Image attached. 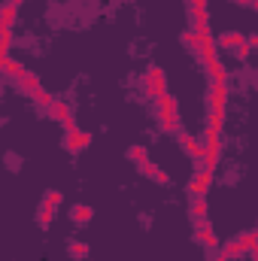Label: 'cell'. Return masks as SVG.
Masks as SVG:
<instances>
[{
  "mask_svg": "<svg viewBox=\"0 0 258 261\" xmlns=\"http://www.w3.org/2000/svg\"><path fill=\"white\" fill-rule=\"evenodd\" d=\"M252 6H255V9H258V0H252Z\"/></svg>",
  "mask_w": 258,
  "mask_h": 261,
  "instance_id": "37",
  "label": "cell"
},
{
  "mask_svg": "<svg viewBox=\"0 0 258 261\" xmlns=\"http://www.w3.org/2000/svg\"><path fill=\"white\" fill-rule=\"evenodd\" d=\"M219 261H237V255H231V252L222 249V252H219Z\"/></svg>",
  "mask_w": 258,
  "mask_h": 261,
  "instance_id": "32",
  "label": "cell"
},
{
  "mask_svg": "<svg viewBox=\"0 0 258 261\" xmlns=\"http://www.w3.org/2000/svg\"><path fill=\"white\" fill-rule=\"evenodd\" d=\"M237 3H243V6H246V3H249V6H252V0H237Z\"/></svg>",
  "mask_w": 258,
  "mask_h": 261,
  "instance_id": "35",
  "label": "cell"
},
{
  "mask_svg": "<svg viewBox=\"0 0 258 261\" xmlns=\"http://www.w3.org/2000/svg\"><path fill=\"white\" fill-rule=\"evenodd\" d=\"M192 216L194 219H203L207 216V200H203V195L192 197Z\"/></svg>",
  "mask_w": 258,
  "mask_h": 261,
  "instance_id": "18",
  "label": "cell"
},
{
  "mask_svg": "<svg viewBox=\"0 0 258 261\" xmlns=\"http://www.w3.org/2000/svg\"><path fill=\"white\" fill-rule=\"evenodd\" d=\"M155 170H158V167H155L152 161H143V164H140V173H143V176H155Z\"/></svg>",
  "mask_w": 258,
  "mask_h": 261,
  "instance_id": "28",
  "label": "cell"
},
{
  "mask_svg": "<svg viewBox=\"0 0 258 261\" xmlns=\"http://www.w3.org/2000/svg\"><path fill=\"white\" fill-rule=\"evenodd\" d=\"M43 200H46V203H52V206H58V203L64 200V195H61L58 189H49V192H46V197H43Z\"/></svg>",
  "mask_w": 258,
  "mask_h": 261,
  "instance_id": "24",
  "label": "cell"
},
{
  "mask_svg": "<svg viewBox=\"0 0 258 261\" xmlns=\"http://www.w3.org/2000/svg\"><path fill=\"white\" fill-rule=\"evenodd\" d=\"M243 43H246V34H237V31L219 37V46H222V49H240Z\"/></svg>",
  "mask_w": 258,
  "mask_h": 261,
  "instance_id": "9",
  "label": "cell"
},
{
  "mask_svg": "<svg viewBox=\"0 0 258 261\" xmlns=\"http://www.w3.org/2000/svg\"><path fill=\"white\" fill-rule=\"evenodd\" d=\"M207 97H210V113H225V103H228V85H225V82H213Z\"/></svg>",
  "mask_w": 258,
  "mask_h": 261,
  "instance_id": "3",
  "label": "cell"
},
{
  "mask_svg": "<svg viewBox=\"0 0 258 261\" xmlns=\"http://www.w3.org/2000/svg\"><path fill=\"white\" fill-rule=\"evenodd\" d=\"M200 161H203V170H216V164H219V155H213V152H207V155H203Z\"/></svg>",
  "mask_w": 258,
  "mask_h": 261,
  "instance_id": "25",
  "label": "cell"
},
{
  "mask_svg": "<svg viewBox=\"0 0 258 261\" xmlns=\"http://www.w3.org/2000/svg\"><path fill=\"white\" fill-rule=\"evenodd\" d=\"M0 64H3V73H6V76H15V79H18V76L24 73V67L18 64V61H12V58H3Z\"/></svg>",
  "mask_w": 258,
  "mask_h": 261,
  "instance_id": "17",
  "label": "cell"
},
{
  "mask_svg": "<svg viewBox=\"0 0 258 261\" xmlns=\"http://www.w3.org/2000/svg\"><path fill=\"white\" fill-rule=\"evenodd\" d=\"M203 149H207V152H213V155H219V149H222V140H219V134H207V143H203Z\"/></svg>",
  "mask_w": 258,
  "mask_h": 261,
  "instance_id": "21",
  "label": "cell"
},
{
  "mask_svg": "<svg viewBox=\"0 0 258 261\" xmlns=\"http://www.w3.org/2000/svg\"><path fill=\"white\" fill-rule=\"evenodd\" d=\"M164 94H167V76H164V70L158 64L146 67V97L158 100V97H164Z\"/></svg>",
  "mask_w": 258,
  "mask_h": 261,
  "instance_id": "2",
  "label": "cell"
},
{
  "mask_svg": "<svg viewBox=\"0 0 258 261\" xmlns=\"http://www.w3.org/2000/svg\"><path fill=\"white\" fill-rule=\"evenodd\" d=\"M88 143H91V134H88V130H79V128L67 130V137H64V146L70 149V152H82Z\"/></svg>",
  "mask_w": 258,
  "mask_h": 261,
  "instance_id": "4",
  "label": "cell"
},
{
  "mask_svg": "<svg viewBox=\"0 0 258 261\" xmlns=\"http://www.w3.org/2000/svg\"><path fill=\"white\" fill-rule=\"evenodd\" d=\"M194 237H197V243H200V246H216V243H219V240H216V231H213V225H210L207 219H197Z\"/></svg>",
  "mask_w": 258,
  "mask_h": 261,
  "instance_id": "5",
  "label": "cell"
},
{
  "mask_svg": "<svg viewBox=\"0 0 258 261\" xmlns=\"http://www.w3.org/2000/svg\"><path fill=\"white\" fill-rule=\"evenodd\" d=\"M9 3H15V6H18V3H21V0H9Z\"/></svg>",
  "mask_w": 258,
  "mask_h": 261,
  "instance_id": "36",
  "label": "cell"
},
{
  "mask_svg": "<svg viewBox=\"0 0 258 261\" xmlns=\"http://www.w3.org/2000/svg\"><path fill=\"white\" fill-rule=\"evenodd\" d=\"M252 261H258V246H255V249H252Z\"/></svg>",
  "mask_w": 258,
  "mask_h": 261,
  "instance_id": "34",
  "label": "cell"
},
{
  "mask_svg": "<svg viewBox=\"0 0 258 261\" xmlns=\"http://www.w3.org/2000/svg\"><path fill=\"white\" fill-rule=\"evenodd\" d=\"M240 246H243V252H252L258 246V231H246V234H240Z\"/></svg>",
  "mask_w": 258,
  "mask_h": 261,
  "instance_id": "15",
  "label": "cell"
},
{
  "mask_svg": "<svg viewBox=\"0 0 258 261\" xmlns=\"http://www.w3.org/2000/svg\"><path fill=\"white\" fill-rule=\"evenodd\" d=\"M222 122H225V113H210L207 116V134H219Z\"/></svg>",
  "mask_w": 258,
  "mask_h": 261,
  "instance_id": "14",
  "label": "cell"
},
{
  "mask_svg": "<svg viewBox=\"0 0 258 261\" xmlns=\"http://www.w3.org/2000/svg\"><path fill=\"white\" fill-rule=\"evenodd\" d=\"M210 182H213V170H200V173H194V176H192V182H189V192H192V197L207 195Z\"/></svg>",
  "mask_w": 258,
  "mask_h": 261,
  "instance_id": "6",
  "label": "cell"
},
{
  "mask_svg": "<svg viewBox=\"0 0 258 261\" xmlns=\"http://www.w3.org/2000/svg\"><path fill=\"white\" fill-rule=\"evenodd\" d=\"M128 158H131V161H137V164L149 161V155H146V149H143V146H131V149H128Z\"/></svg>",
  "mask_w": 258,
  "mask_h": 261,
  "instance_id": "22",
  "label": "cell"
},
{
  "mask_svg": "<svg viewBox=\"0 0 258 261\" xmlns=\"http://www.w3.org/2000/svg\"><path fill=\"white\" fill-rule=\"evenodd\" d=\"M179 40H183V46H189V49H194V52H197V37H194V31H186Z\"/></svg>",
  "mask_w": 258,
  "mask_h": 261,
  "instance_id": "27",
  "label": "cell"
},
{
  "mask_svg": "<svg viewBox=\"0 0 258 261\" xmlns=\"http://www.w3.org/2000/svg\"><path fill=\"white\" fill-rule=\"evenodd\" d=\"M249 52H252V46H249V43H243V46L237 49V58H249Z\"/></svg>",
  "mask_w": 258,
  "mask_h": 261,
  "instance_id": "30",
  "label": "cell"
},
{
  "mask_svg": "<svg viewBox=\"0 0 258 261\" xmlns=\"http://www.w3.org/2000/svg\"><path fill=\"white\" fill-rule=\"evenodd\" d=\"M18 88H21L24 94H31V97H34V94H37V91H40L43 85H40V76H37V73H31V70H24V73L18 76Z\"/></svg>",
  "mask_w": 258,
  "mask_h": 261,
  "instance_id": "7",
  "label": "cell"
},
{
  "mask_svg": "<svg viewBox=\"0 0 258 261\" xmlns=\"http://www.w3.org/2000/svg\"><path fill=\"white\" fill-rule=\"evenodd\" d=\"M70 252H73V258H85V255H88V246L76 240V243H70Z\"/></svg>",
  "mask_w": 258,
  "mask_h": 261,
  "instance_id": "23",
  "label": "cell"
},
{
  "mask_svg": "<svg viewBox=\"0 0 258 261\" xmlns=\"http://www.w3.org/2000/svg\"><path fill=\"white\" fill-rule=\"evenodd\" d=\"M49 116H52L55 122H67V119H73V107H70L67 100H55V103L49 107Z\"/></svg>",
  "mask_w": 258,
  "mask_h": 261,
  "instance_id": "8",
  "label": "cell"
},
{
  "mask_svg": "<svg viewBox=\"0 0 258 261\" xmlns=\"http://www.w3.org/2000/svg\"><path fill=\"white\" fill-rule=\"evenodd\" d=\"M207 73H210V79H213V82H228V70H225V64H222L219 58L207 61Z\"/></svg>",
  "mask_w": 258,
  "mask_h": 261,
  "instance_id": "10",
  "label": "cell"
},
{
  "mask_svg": "<svg viewBox=\"0 0 258 261\" xmlns=\"http://www.w3.org/2000/svg\"><path fill=\"white\" fill-rule=\"evenodd\" d=\"M222 249H225V252H231V255H240V252H243V246H240V237H237V240H228Z\"/></svg>",
  "mask_w": 258,
  "mask_h": 261,
  "instance_id": "26",
  "label": "cell"
},
{
  "mask_svg": "<svg viewBox=\"0 0 258 261\" xmlns=\"http://www.w3.org/2000/svg\"><path fill=\"white\" fill-rule=\"evenodd\" d=\"M192 3V9H207V0H189Z\"/></svg>",
  "mask_w": 258,
  "mask_h": 261,
  "instance_id": "33",
  "label": "cell"
},
{
  "mask_svg": "<svg viewBox=\"0 0 258 261\" xmlns=\"http://www.w3.org/2000/svg\"><path fill=\"white\" fill-rule=\"evenodd\" d=\"M15 15H18V6L6 0V6H3V12H0V24H3V28H12V21H15Z\"/></svg>",
  "mask_w": 258,
  "mask_h": 261,
  "instance_id": "12",
  "label": "cell"
},
{
  "mask_svg": "<svg viewBox=\"0 0 258 261\" xmlns=\"http://www.w3.org/2000/svg\"><path fill=\"white\" fill-rule=\"evenodd\" d=\"M91 216H94V210H91L88 203H76V206H73V213H70V219H73V222H79V225L91 222Z\"/></svg>",
  "mask_w": 258,
  "mask_h": 261,
  "instance_id": "11",
  "label": "cell"
},
{
  "mask_svg": "<svg viewBox=\"0 0 258 261\" xmlns=\"http://www.w3.org/2000/svg\"><path fill=\"white\" fill-rule=\"evenodd\" d=\"M9 46H12V31L0 24V61L9 58Z\"/></svg>",
  "mask_w": 258,
  "mask_h": 261,
  "instance_id": "13",
  "label": "cell"
},
{
  "mask_svg": "<svg viewBox=\"0 0 258 261\" xmlns=\"http://www.w3.org/2000/svg\"><path fill=\"white\" fill-rule=\"evenodd\" d=\"M34 103H37V107H46V110H49V107L55 103V97H52V94H49L46 88H40V91L34 94Z\"/></svg>",
  "mask_w": 258,
  "mask_h": 261,
  "instance_id": "19",
  "label": "cell"
},
{
  "mask_svg": "<svg viewBox=\"0 0 258 261\" xmlns=\"http://www.w3.org/2000/svg\"><path fill=\"white\" fill-rule=\"evenodd\" d=\"M158 122L164 130H179V103L173 94L158 97Z\"/></svg>",
  "mask_w": 258,
  "mask_h": 261,
  "instance_id": "1",
  "label": "cell"
},
{
  "mask_svg": "<svg viewBox=\"0 0 258 261\" xmlns=\"http://www.w3.org/2000/svg\"><path fill=\"white\" fill-rule=\"evenodd\" d=\"M152 179H155V182H161V186H167V182H170V176H167V170H164V167H158Z\"/></svg>",
  "mask_w": 258,
  "mask_h": 261,
  "instance_id": "29",
  "label": "cell"
},
{
  "mask_svg": "<svg viewBox=\"0 0 258 261\" xmlns=\"http://www.w3.org/2000/svg\"><path fill=\"white\" fill-rule=\"evenodd\" d=\"M192 24H194V28H207V24H210L207 9H192Z\"/></svg>",
  "mask_w": 258,
  "mask_h": 261,
  "instance_id": "20",
  "label": "cell"
},
{
  "mask_svg": "<svg viewBox=\"0 0 258 261\" xmlns=\"http://www.w3.org/2000/svg\"><path fill=\"white\" fill-rule=\"evenodd\" d=\"M52 219H55V206L43 200V206H40V213H37V222H40V225H49Z\"/></svg>",
  "mask_w": 258,
  "mask_h": 261,
  "instance_id": "16",
  "label": "cell"
},
{
  "mask_svg": "<svg viewBox=\"0 0 258 261\" xmlns=\"http://www.w3.org/2000/svg\"><path fill=\"white\" fill-rule=\"evenodd\" d=\"M246 43H249L252 49H258V34H246Z\"/></svg>",
  "mask_w": 258,
  "mask_h": 261,
  "instance_id": "31",
  "label": "cell"
}]
</instances>
